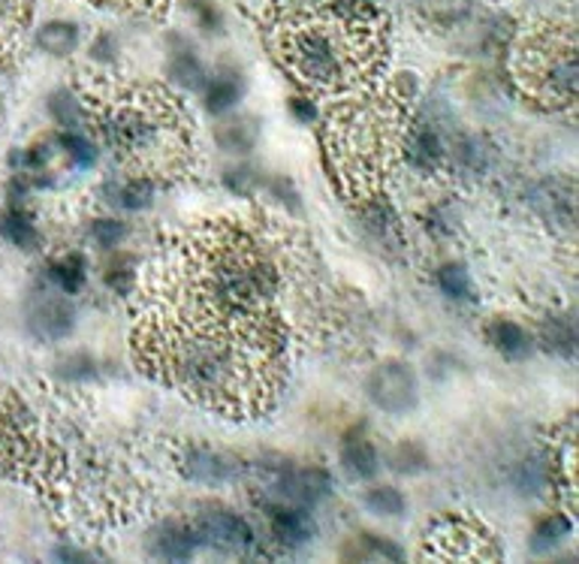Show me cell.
Returning <instances> with one entry per match:
<instances>
[{"label": "cell", "mask_w": 579, "mask_h": 564, "mask_svg": "<svg viewBox=\"0 0 579 564\" xmlns=\"http://www.w3.org/2000/svg\"><path fill=\"white\" fill-rule=\"evenodd\" d=\"M354 12L335 19H296L284 31V58L296 70L302 82L312 88L333 91L341 88L347 79H354V70L359 64L357 33L366 28V19L350 24Z\"/></svg>", "instance_id": "6da1fadb"}, {"label": "cell", "mask_w": 579, "mask_h": 564, "mask_svg": "<svg viewBox=\"0 0 579 564\" xmlns=\"http://www.w3.org/2000/svg\"><path fill=\"white\" fill-rule=\"evenodd\" d=\"M523 66L528 82L537 94H544L558 103L577 100V43L573 33L549 31L537 33L531 43L525 45Z\"/></svg>", "instance_id": "7a4b0ae2"}, {"label": "cell", "mask_w": 579, "mask_h": 564, "mask_svg": "<svg viewBox=\"0 0 579 564\" xmlns=\"http://www.w3.org/2000/svg\"><path fill=\"white\" fill-rule=\"evenodd\" d=\"M169 127H172L169 112H157V106L145 109L136 103H124L118 109H112L103 130L122 155L148 160V157L164 155V148H167L164 136Z\"/></svg>", "instance_id": "3957f363"}, {"label": "cell", "mask_w": 579, "mask_h": 564, "mask_svg": "<svg viewBox=\"0 0 579 564\" xmlns=\"http://www.w3.org/2000/svg\"><path fill=\"white\" fill-rule=\"evenodd\" d=\"M197 541L200 546H209L214 553L227 555H245L254 550V529L248 525L239 513L233 510L214 508L209 513H202L197 520Z\"/></svg>", "instance_id": "277c9868"}, {"label": "cell", "mask_w": 579, "mask_h": 564, "mask_svg": "<svg viewBox=\"0 0 579 564\" xmlns=\"http://www.w3.org/2000/svg\"><path fill=\"white\" fill-rule=\"evenodd\" d=\"M368 398L387 414H408L417 405V377L404 363H383L368 375Z\"/></svg>", "instance_id": "5b68a950"}, {"label": "cell", "mask_w": 579, "mask_h": 564, "mask_svg": "<svg viewBox=\"0 0 579 564\" xmlns=\"http://www.w3.org/2000/svg\"><path fill=\"white\" fill-rule=\"evenodd\" d=\"M333 489V480L324 468H281L272 480V492L284 504L296 508H312L317 501H324Z\"/></svg>", "instance_id": "8992f818"}, {"label": "cell", "mask_w": 579, "mask_h": 564, "mask_svg": "<svg viewBox=\"0 0 579 564\" xmlns=\"http://www.w3.org/2000/svg\"><path fill=\"white\" fill-rule=\"evenodd\" d=\"M531 209L549 227L570 230L577 223V190L568 178H546L531 190Z\"/></svg>", "instance_id": "52a82bcc"}, {"label": "cell", "mask_w": 579, "mask_h": 564, "mask_svg": "<svg viewBox=\"0 0 579 564\" xmlns=\"http://www.w3.org/2000/svg\"><path fill=\"white\" fill-rule=\"evenodd\" d=\"M73 309L61 296H52V293H36L31 299V309H28V323L34 330L36 338L43 342H57L64 338L70 330H73Z\"/></svg>", "instance_id": "ba28073f"}, {"label": "cell", "mask_w": 579, "mask_h": 564, "mask_svg": "<svg viewBox=\"0 0 579 564\" xmlns=\"http://www.w3.org/2000/svg\"><path fill=\"white\" fill-rule=\"evenodd\" d=\"M269 522H272V534L275 541L284 546V550H299L305 543L312 541L314 525L308 520L305 508H296V504H272L269 508Z\"/></svg>", "instance_id": "9c48e42d"}, {"label": "cell", "mask_w": 579, "mask_h": 564, "mask_svg": "<svg viewBox=\"0 0 579 564\" xmlns=\"http://www.w3.org/2000/svg\"><path fill=\"white\" fill-rule=\"evenodd\" d=\"M185 474H188V480H197V483L221 487V483L235 480L239 464H235V459H230V456L214 453V450H206V447H197V450H190L188 459H185Z\"/></svg>", "instance_id": "30bf717a"}, {"label": "cell", "mask_w": 579, "mask_h": 564, "mask_svg": "<svg viewBox=\"0 0 579 564\" xmlns=\"http://www.w3.org/2000/svg\"><path fill=\"white\" fill-rule=\"evenodd\" d=\"M197 531L188 529V525H164V529L155 531V541H151V553L164 562H188L190 555L197 553Z\"/></svg>", "instance_id": "8fae6325"}, {"label": "cell", "mask_w": 579, "mask_h": 564, "mask_svg": "<svg viewBox=\"0 0 579 564\" xmlns=\"http://www.w3.org/2000/svg\"><path fill=\"white\" fill-rule=\"evenodd\" d=\"M341 464L354 480H371L380 471V459L375 443L362 435H350L341 447Z\"/></svg>", "instance_id": "7c38bea8"}, {"label": "cell", "mask_w": 579, "mask_h": 564, "mask_svg": "<svg viewBox=\"0 0 579 564\" xmlns=\"http://www.w3.org/2000/svg\"><path fill=\"white\" fill-rule=\"evenodd\" d=\"M489 342L492 347L498 351L507 359H525V356H531L535 351V342H531V335L523 330V326H516L510 321H495L489 326Z\"/></svg>", "instance_id": "4fadbf2b"}, {"label": "cell", "mask_w": 579, "mask_h": 564, "mask_svg": "<svg viewBox=\"0 0 579 564\" xmlns=\"http://www.w3.org/2000/svg\"><path fill=\"white\" fill-rule=\"evenodd\" d=\"M242 91H245V85L235 73H218L206 82V109L214 112V115L230 112L242 100Z\"/></svg>", "instance_id": "5bb4252c"}, {"label": "cell", "mask_w": 579, "mask_h": 564, "mask_svg": "<svg viewBox=\"0 0 579 564\" xmlns=\"http://www.w3.org/2000/svg\"><path fill=\"white\" fill-rule=\"evenodd\" d=\"M36 45L43 49L45 55L67 58L76 52L78 45V28L70 22H49L36 31Z\"/></svg>", "instance_id": "9a60e30c"}, {"label": "cell", "mask_w": 579, "mask_h": 564, "mask_svg": "<svg viewBox=\"0 0 579 564\" xmlns=\"http://www.w3.org/2000/svg\"><path fill=\"white\" fill-rule=\"evenodd\" d=\"M540 342L549 354L573 356L577 354V326L570 317H552L540 326Z\"/></svg>", "instance_id": "2e32d148"}, {"label": "cell", "mask_w": 579, "mask_h": 564, "mask_svg": "<svg viewBox=\"0 0 579 564\" xmlns=\"http://www.w3.org/2000/svg\"><path fill=\"white\" fill-rule=\"evenodd\" d=\"M413 3L429 22L441 24V28L462 24L471 15V7H474V0H413Z\"/></svg>", "instance_id": "e0dca14e"}, {"label": "cell", "mask_w": 579, "mask_h": 564, "mask_svg": "<svg viewBox=\"0 0 579 564\" xmlns=\"http://www.w3.org/2000/svg\"><path fill=\"white\" fill-rule=\"evenodd\" d=\"M214 139L221 148L227 152H235V155H242V152H251L256 143V124L254 118H230V122H223L214 133Z\"/></svg>", "instance_id": "ac0fdd59"}, {"label": "cell", "mask_w": 579, "mask_h": 564, "mask_svg": "<svg viewBox=\"0 0 579 564\" xmlns=\"http://www.w3.org/2000/svg\"><path fill=\"white\" fill-rule=\"evenodd\" d=\"M444 160V143H441V136L429 127L423 130H417L411 143V164L417 169H423V173H434L438 166Z\"/></svg>", "instance_id": "d6986e66"}, {"label": "cell", "mask_w": 579, "mask_h": 564, "mask_svg": "<svg viewBox=\"0 0 579 564\" xmlns=\"http://www.w3.org/2000/svg\"><path fill=\"white\" fill-rule=\"evenodd\" d=\"M0 232H3L15 248H22V251H34L36 244H40V236H36V227L28 211L12 209L10 215L0 221Z\"/></svg>", "instance_id": "ffe728a7"}, {"label": "cell", "mask_w": 579, "mask_h": 564, "mask_svg": "<svg viewBox=\"0 0 579 564\" xmlns=\"http://www.w3.org/2000/svg\"><path fill=\"white\" fill-rule=\"evenodd\" d=\"M151 194H155V188H151L145 178H136V181H127V185H109V188H106V197H109L118 209L127 211L145 209V206L151 202Z\"/></svg>", "instance_id": "44dd1931"}, {"label": "cell", "mask_w": 579, "mask_h": 564, "mask_svg": "<svg viewBox=\"0 0 579 564\" xmlns=\"http://www.w3.org/2000/svg\"><path fill=\"white\" fill-rule=\"evenodd\" d=\"M568 534H570V520H565L561 513L546 516V520L535 529V534H531V550H535V553H549V550H556L558 543L565 541Z\"/></svg>", "instance_id": "7402d4cb"}, {"label": "cell", "mask_w": 579, "mask_h": 564, "mask_svg": "<svg viewBox=\"0 0 579 564\" xmlns=\"http://www.w3.org/2000/svg\"><path fill=\"white\" fill-rule=\"evenodd\" d=\"M438 288L444 290L450 299H474V284H471L469 269L459 263H446L438 272Z\"/></svg>", "instance_id": "603a6c76"}, {"label": "cell", "mask_w": 579, "mask_h": 564, "mask_svg": "<svg viewBox=\"0 0 579 564\" xmlns=\"http://www.w3.org/2000/svg\"><path fill=\"white\" fill-rule=\"evenodd\" d=\"M49 275L64 293H78L85 284V260L82 257H64L61 263L49 269Z\"/></svg>", "instance_id": "cb8c5ba5"}, {"label": "cell", "mask_w": 579, "mask_h": 564, "mask_svg": "<svg viewBox=\"0 0 579 564\" xmlns=\"http://www.w3.org/2000/svg\"><path fill=\"white\" fill-rule=\"evenodd\" d=\"M169 76L176 79L181 88H202L206 85V73H202L200 61L190 52H179L169 61Z\"/></svg>", "instance_id": "d4e9b609"}, {"label": "cell", "mask_w": 579, "mask_h": 564, "mask_svg": "<svg viewBox=\"0 0 579 564\" xmlns=\"http://www.w3.org/2000/svg\"><path fill=\"white\" fill-rule=\"evenodd\" d=\"M366 508L378 516H401L404 513V495L392 487H375L366 495Z\"/></svg>", "instance_id": "484cf974"}, {"label": "cell", "mask_w": 579, "mask_h": 564, "mask_svg": "<svg viewBox=\"0 0 579 564\" xmlns=\"http://www.w3.org/2000/svg\"><path fill=\"white\" fill-rule=\"evenodd\" d=\"M57 143H61V148L67 152V157L78 166V169H88V166L97 164V148H94V145H91L82 133H76V130L64 133Z\"/></svg>", "instance_id": "4316f807"}, {"label": "cell", "mask_w": 579, "mask_h": 564, "mask_svg": "<svg viewBox=\"0 0 579 564\" xmlns=\"http://www.w3.org/2000/svg\"><path fill=\"white\" fill-rule=\"evenodd\" d=\"M359 558H375V562H401V550L392 543L380 541L375 534H366L359 541Z\"/></svg>", "instance_id": "83f0119b"}, {"label": "cell", "mask_w": 579, "mask_h": 564, "mask_svg": "<svg viewBox=\"0 0 579 564\" xmlns=\"http://www.w3.org/2000/svg\"><path fill=\"white\" fill-rule=\"evenodd\" d=\"M52 115H55L61 127H70V130H76V124H78L76 97H73L70 91H57L55 97H52Z\"/></svg>", "instance_id": "f1b7e54d"}, {"label": "cell", "mask_w": 579, "mask_h": 564, "mask_svg": "<svg viewBox=\"0 0 579 564\" xmlns=\"http://www.w3.org/2000/svg\"><path fill=\"white\" fill-rule=\"evenodd\" d=\"M91 236L103 244V248H115V244L124 242V236H127V227L122 221H94L91 227Z\"/></svg>", "instance_id": "f546056e"}, {"label": "cell", "mask_w": 579, "mask_h": 564, "mask_svg": "<svg viewBox=\"0 0 579 564\" xmlns=\"http://www.w3.org/2000/svg\"><path fill=\"white\" fill-rule=\"evenodd\" d=\"M28 15V0H0V31H12L15 24L24 22Z\"/></svg>", "instance_id": "4dcf8cb0"}, {"label": "cell", "mask_w": 579, "mask_h": 564, "mask_svg": "<svg viewBox=\"0 0 579 564\" xmlns=\"http://www.w3.org/2000/svg\"><path fill=\"white\" fill-rule=\"evenodd\" d=\"M290 112L305 124L317 122V103H312V100H293V103H290Z\"/></svg>", "instance_id": "1f68e13d"}, {"label": "cell", "mask_w": 579, "mask_h": 564, "mask_svg": "<svg viewBox=\"0 0 579 564\" xmlns=\"http://www.w3.org/2000/svg\"><path fill=\"white\" fill-rule=\"evenodd\" d=\"M57 558H64V562H85L88 555L82 553V550H57Z\"/></svg>", "instance_id": "d6a6232c"}, {"label": "cell", "mask_w": 579, "mask_h": 564, "mask_svg": "<svg viewBox=\"0 0 579 564\" xmlns=\"http://www.w3.org/2000/svg\"><path fill=\"white\" fill-rule=\"evenodd\" d=\"M296 3H302V0H296Z\"/></svg>", "instance_id": "836d02e7"}]
</instances>
